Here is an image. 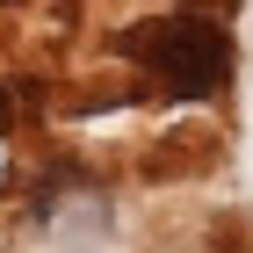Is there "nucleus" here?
Segmentation results:
<instances>
[{
	"label": "nucleus",
	"mask_w": 253,
	"mask_h": 253,
	"mask_svg": "<svg viewBox=\"0 0 253 253\" xmlns=\"http://www.w3.org/2000/svg\"><path fill=\"white\" fill-rule=\"evenodd\" d=\"M7 116H15V109H7V94H0V130H7Z\"/></svg>",
	"instance_id": "f03ea898"
},
{
	"label": "nucleus",
	"mask_w": 253,
	"mask_h": 253,
	"mask_svg": "<svg viewBox=\"0 0 253 253\" xmlns=\"http://www.w3.org/2000/svg\"><path fill=\"white\" fill-rule=\"evenodd\" d=\"M130 51L145 58V73H152L159 94L174 101H203L224 87V73H232V37H224V22L217 15H159L152 29H137Z\"/></svg>",
	"instance_id": "f257e3e1"
}]
</instances>
